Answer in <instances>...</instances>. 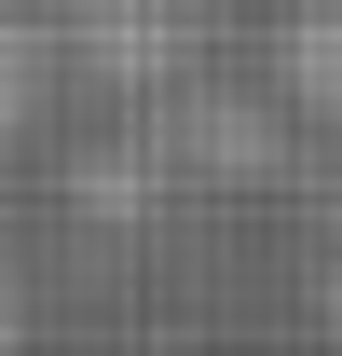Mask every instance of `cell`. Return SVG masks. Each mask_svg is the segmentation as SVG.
<instances>
[{"label": "cell", "mask_w": 342, "mask_h": 356, "mask_svg": "<svg viewBox=\"0 0 342 356\" xmlns=\"http://www.w3.org/2000/svg\"><path fill=\"white\" fill-rule=\"evenodd\" d=\"M274 96H288L301 124H342V0H301L288 28H274Z\"/></svg>", "instance_id": "obj_2"}, {"label": "cell", "mask_w": 342, "mask_h": 356, "mask_svg": "<svg viewBox=\"0 0 342 356\" xmlns=\"http://www.w3.org/2000/svg\"><path fill=\"white\" fill-rule=\"evenodd\" d=\"M151 206H165V151H151V137L83 165V220H151Z\"/></svg>", "instance_id": "obj_5"}, {"label": "cell", "mask_w": 342, "mask_h": 356, "mask_svg": "<svg viewBox=\"0 0 342 356\" xmlns=\"http://www.w3.org/2000/svg\"><path fill=\"white\" fill-rule=\"evenodd\" d=\"M69 55H83L96 83H178V55H192V28H178L165 0H83V28H69Z\"/></svg>", "instance_id": "obj_1"}, {"label": "cell", "mask_w": 342, "mask_h": 356, "mask_svg": "<svg viewBox=\"0 0 342 356\" xmlns=\"http://www.w3.org/2000/svg\"><path fill=\"white\" fill-rule=\"evenodd\" d=\"M42 83H55V28L42 14H0V137L42 124Z\"/></svg>", "instance_id": "obj_4"}, {"label": "cell", "mask_w": 342, "mask_h": 356, "mask_svg": "<svg viewBox=\"0 0 342 356\" xmlns=\"http://www.w3.org/2000/svg\"><path fill=\"white\" fill-rule=\"evenodd\" d=\"M178 151H192V165H219V178H247V165H274V124H260V110H233V96H192V110H178Z\"/></svg>", "instance_id": "obj_3"}, {"label": "cell", "mask_w": 342, "mask_h": 356, "mask_svg": "<svg viewBox=\"0 0 342 356\" xmlns=\"http://www.w3.org/2000/svg\"><path fill=\"white\" fill-rule=\"evenodd\" d=\"M315 315H329V343H342V261H329V274H315Z\"/></svg>", "instance_id": "obj_6"}]
</instances>
